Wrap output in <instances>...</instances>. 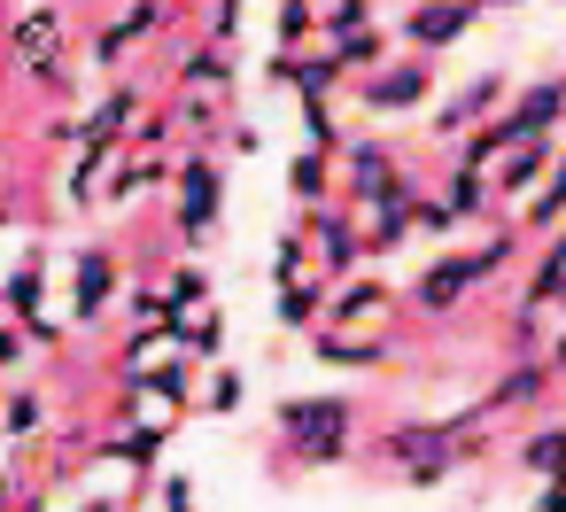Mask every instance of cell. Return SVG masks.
Wrapping results in <instances>:
<instances>
[{
	"mask_svg": "<svg viewBox=\"0 0 566 512\" xmlns=\"http://www.w3.org/2000/svg\"><path fill=\"white\" fill-rule=\"evenodd\" d=\"M349 396H295V404H280V442L303 458V466H334V458H349Z\"/></svg>",
	"mask_w": 566,
	"mask_h": 512,
	"instance_id": "1",
	"label": "cell"
},
{
	"mask_svg": "<svg viewBox=\"0 0 566 512\" xmlns=\"http://www.w3.org/2000/svg\"><path fill=\"white\" fill-rule=\"evenodd\" d=\"M63 40H71L63 9H24V17H17V32H9L17 71H24L32 86H63Z\"/></svg>",
	"mask_w": 566,
	"mask_h": 512,
	"instance_id": "2",
	"label": "cell"
},
{
	"mask_svg": "<svg viewBox=\"0 0 566 512\" xmlns=\"http://www.w3.org/2000/svg\"><path fill=\"white\" fill-rule=\"evenodd\" d=\"M504 257H512V241H504V233H496L489 249H473V257H442V264H427V280L411 288V303H419V311L434 318V311H450V303H458V295H465L473 280H489V272H496Z\"/></svg>",
	"mask_w": 566,
	"mask_h": 512,
	"instance_id": "3",
	"label": "cell"
},
{
	"mask_svg": "<svg viewBox=\"0 0 566 512\" xmlns=\"http://www.w3.org/2000/svg\"><path fill=\"white\" fill-rule=\"evenodd\" d=\"M473 17H481V0H419V9L403 17V40H411L419 55H434V48L465 40V32H473Z\"/></svg>",
	"mask_w": 566,
	"mask_h": 512,
	"instance_id": "4",
	"label": "cell"
},
{
	"mask_svg": "<svg viewBox=\"0 0 566 512\" xmlns=\"http://www.w3.org/2000/svg\"><path fill=\"white\" fill-rule=\"evenodd\" d=\"M218 202H226V171L195 156V164L179 171V241H202V233L218 226Z\"/></svg>",
	"mask_w": 566,
	"mask_h": 512,
	"instance_id": "5",
	"label": "cell"
},
{
	"mask_svg": "<svg viewBox=\"0 0 566 512\" xmlns=\"http://www.w3.org/2000/svg\"><path fill=\"white\" fill-rule=\"evenodd\" d=\"M311 249H318V280H326V288L365 264V233H357L342 210H318V218H311Z\"/></svg>",
	"mask_w": 566,
	"mask_h": 512,
	"instance_id": "6",
	"label": "cell"
},
{
	"mask_svg": "<svg viewBox=\"0 0 566 512\" xmlns=\"http://www.w3.org/2000/svg\"><path fill=\"white\" fill-rule=\"evenodd\" d=\"M357 94H365V109H419V102L434 94V71H427V55H411V63H388V71H373Z\"/></svg>",
	"mask_w": 566,
	"mask_h": 512,
	"instance_id": "7",
	"label": "cell"
},
{
	"mask_svg": "<svg viewBox=\"0 0 566 512\" xmlns=\"http://www.w3.org/2000/svg\"><path fill=\"white\" fill-rule=\"evenodd\" d=\"M109 295H117V257H109V249H86V257H78V280H71V318L94 326V318L109 311Z\"/></svg>",
	"mask_w": 566,
	"mask_h": 512,
	"instance_id": "8",
	"label": "cell"
},
{
	"mask_svg": "<svg viewBox=\"0 0 566 512\" xmlns=\"http://www.w3.org/2000/svg\"><path fill=\"white\" fill-rule=\"evenodd\" d=\"M558 109H566V79H551V86H527V94H520V102H512L496 125H504V133H512V148H520V140L551 133V125H558Z\"/></svg>",
	"mask_w": 566,
	"mask_h": 512,
	"instance_id": "9",
	"label": "cell"
},
{
	"mask_svg": "<svg viewBox=\"0 0 566 512\" xmlns=\"http://www.w3.org/2000/svg\"><path fill=\"white\" fill-rule=\"evenodd\" d=\"M133 109H140V94H133V86H109V94H102V109L78 125V140H86V148H117V140H125V125H133Z\"/></svg>",
	"mask_w": 566,
	"mask_h": 512,
	"instance_id": "10",
	"label": "cell"
},
{
	"mask_svg": "<svg viewBox=\"0 0 566 512\" xmlns=\"http://www.w3.org/2000/svg\"><path fill=\"white\" fill-rule=\"evenodd\" d=\"M311 349H318L326 365H349V373H365V365H380V357H388V342L349 334V326H318V334H311Z\"/></svg>",
	"mask_w": 566,
	"mask_h": 512,
	"instance_id": "11",
	"label": "cell"
},
{
	"mask_svg": "<svg viewBox=\"0 0 566 512\" xmlns=\"http://www.w3.org/2000/svg\"><path fill=\"white\" fill-rule=\"evenodd\" d=\"M373 311H388V288H380V280H349V288H326V318H334V326H365Z\"/></svg>",
	"mask_w": 566,
	"mask_h": 512,
	"instance_id": "12",
	"label": "cell"
},
{
	"mask_svg": "<svg viewBox=\"0 0 566 512\" xmlns=\"http://www.w3.org/2000/svg\"><path fill=\"white\" fill-rule=\"evenodd\" d=\"M496 94H504V79H496V71H481V79H473V86H465L458 102H442V117H434V133H465V125H473V117H481V109H489Z\"/></svg>",
	"mask_w": 566,
	"mask_h": 512,
	"instance_id": "13",
	"label": "cell"
},
{
	"mask_svg": "<svg viewBox=\"0 0 566 512\" xmlns=\"http://www.w3.org/2000/svg\"><path fill=\"white\" fill-rule=\"evenodd\" d=\"M551 164V133H535V140H520V148H504V171H496V195H520V187H535V171Z\"/></svg>",
	"mask_w": 566,
	"mask_h": 512,
	"instance_id": "14",
	"label": "cell"
},
{
	"mask_svg": "<svg viewBox=\"0 0 566 512\" xmlns=\"http://www.w3.org/2000/svg\"><path fill=\"white\" fill-rule=\"evenodd\" d=\"M156 24H164V0H133V17H117L109 40H102V63H125V48H133L140 32H156Z\"/></svg>",
	"mask_w": 566,
	"mask_h": 512,
	"instance_id": "15",
	"label": "cell"
},
{
	"mask_svg": "<svg viewBox=\"0 0 566 512\" xmlns=\"http://www.w3.org/2000/svg\"><path fill=\"white\" fill-rule=\"evenodd\" d=\"M318 311H326V288L318 280H287L280 288V326H318Z\"/></svg>",
	"mask_w": 566,
	"mask_h": 512,
	"instance_id": "16",
	"label": "cell"
},
{
	"mask_svg": "<svg viewBox=\"0 0 566 512\" xmlns=\"http://www.w3.org/2000/svg\"><path fill=\"white\" fill-rule=\"evenodd\" d=\"M520 466H527L535 481H558V473H566V427H543V435L520 450Z\"/></svg>",
	"mask_w": 566,
	"mask_h": 512,
	"instance_id": "17",
	"label": "cell"
},
{
	"mask_svg": "<svg viewBox=\"0 0 566 512\" xmlns=\"http://www.w3.org/2000/svg\"><path fill=\"white\" fill-rule=\"evenodd\" d=\"M109 458H117V466H148V473H156V458H164V427H125V435L109 442Z\"/></svg>",
	"mask_w": 566,
	"mask_h": 512,
	"instance_id": "18",
	"label": "cell"
},
{
	"mask_svg": "<svg viewBox=\"0 0 566 512\" xmlns=\"http://www.w3.org/2000/svg\"><path fill=\"white\" fill-rule=\"evenodd\" d=\"M543 380H551L543 365H520V373H504V380L489 388V411H504V404H535V396H543Z\"/></svg>",
	"mask_w": 566,
	"mask_h": 512,
	"instance_id": "19",
	"label": "cell"
},
{
	"mask_svg": "<svg viewBox=\"0 0 566 512\" xmlns=\"http://www.w3.org/2000/svg\"><path fill=\"white\" fill-rule=\"evenodd\" d=\"M551 295H566V233L551 241V257H543V264H535V280H527V311H535V303H551Z\"/></svg>",
	"mask_w": 566,
	"mask_h": 512,
	"instance_id": "20",
	"label": "cell"
},
{
	"mask_svg": "<svg viewBox=\"0 0 566 512\" xmlns=\"http://www.w3.org/2000/svg\"><path fill=\"white\" fill-rule=\"evenodd\" d=\"M311 32H318V0H280V48L295 55Z\"/></svg>",
	"mask_w": 566,
	"mask_h": 512,
	"instance_id": "21",
	"label": "cell"
},
{
	"mask_svg": "<svg viewBox=\"0 0 566 512\" xmlns=\"http://www.w3.org/2000/svg\"><path fill=\"white\" fill-rule=\"evenodd\" d=\"M365 17H373V0H334V9L318 17V32H326V40H349V32H373Z\"/></svg>",
	"mask_w": 566,
	"mask_h": 512,
	"instance_id": "22",
	"label": "cell"
},
{
	"mask_svg": "<svg viewBox=\"0 0 566 512\" xmlns=\"http://www.w3.org/2000/svg\"><path fill=\"white\" fill-rule=\"evenodd\" d=\"M40 280H48V264H24V272L9 280V311H17V326L40 318Z\"/></svg>",
	"mask_w": 566,
	"mask_h": 512,
	"instance_id": "23",
	"label": "cell"
},
{
	"mask_svg": "<svg viewBox=\"0 0 566 512\" xmlns=\"http://www.w3.org/2000/svg\"><path fill=\"white\" fill-rule=\"evenodd\" d=\"M566 218V156H558V171H551V187L527 202V226H558Z\"/></svg>",
	"mask_w": 566,
	"mask_h": 512,
	"instance_id": "24",
	"label": "cell"
},
{
	"mask_svg": "<svg viewBox=\"0 0 566 512\" xmlns=\"http://www.w3.org/2000/svg\"><path fill=\"white\" fill-rule=\"evenodd\" d=\"M287 187L303 195V202H326V156L311 148V156H295V171H287Z\"/></svg>",
	"mask_w": 566,
	"mask_h": 512,
	"instance_id": "25",
	"label": "cell"
},
{
	"mask_svg": "<svg viewBox=\"0 0 566 512\" xmlns=\"http://www.w3.org/2000/svg\"><path fill=\"white\" fill-rule=\"evenodd\" d=\"M442 210H450V218H473V210H481V171H458V179L442 187Z\"/></svg>",
	"mask_w": 566,
	"mask_h": 512,
	"instance_id": "26",
	"label": "cell"
},
{
	"mask_svg": "<svg viewBox=\"0 0 566 512\" xmlns=\"http://www.w3.org/2000/svg\"><path fill=\"white\" fill-rule=\"evenodd\" d=\"M202 295H210V280H202L195 264H179V272H171V288H164V303H171V311H195Z\"/></svg>",
	"mask_w": 566,
	"mask_h": 512,
	"instance_id": "27",
	"label": "cell"
},
{
	"mask_svg": "<svg viewBox=\"0 0 566 512\" xmlns=\"http://www.w3.org/2000/svg\"><path fill=\"white\" fill-rule=\"evenodd\" d=\"M179 79H187V86H210V94H218V86H226V48H210V55H187V71H179Z\"/></svg>",
	"mask_w": 566,
	"mask_h": 512,
	"instance_id": "28",
	"label": "cell"
},
{
	"mask_svg": "<svg viewBox=\"0 0 566 512\" xmlns=\"http://www.w3.org/2000/svg\"><path fill=\"white\" fill-rule=\"evenodd\" d=\"M287 280H303V241H280L272 249V288H287Z\"/></svg>",
	"mask_w": 566,
	"mask_h": 512,
	"instance_id": "29",
	"label": "cell"
},
{
	"mask_svg": "<svg viewBox=\"0 0 566 512\" xmlns=\"http://www.w3.org/2000/svg\"><path fill=\"white\" fill-rule=\"evenodd\" d=\"M210 411H241V373H210Z\"/></svg>",
	"mask_w": 566,
	"mask_h": 512,
	"instance_id": "30",
	"label": "cell"
},
{
	"mask_svg": "<svg viewBox=\"0 0 566 512\" xmlns=\"http://www.w3.org/2000/svg\"><path fill=\"white\" fill-rule=\"evenodd\" d=\"M9 427L32 435V427H40V396H9Z\"/></svg>",
	"mask_w": 566,
	"mask_h": 512,
	"instance_id": "31",
	"label": "cell"
},
{
	"mask_svg": "<svg viewBox=\"0 0 566 512\" xmlns=\"http://www.w3.org/2000/svg\"><path fill=\"white\" fill-rule=\"evenodd\" d=\"M164 512H195V481H187V473L164 481Z\"/></svg>",
	"mask_w": 566,
	"mask_h": 512,
	"instance_id": "32",
	"label": "cell"
},
{
	"mask_svg": "<svg viewBox=\"0 0 566 512\" xmlns=\"http://www.w3.org/2000/svg\"><path fill=\"white\" fill-rule=\"evenodd\" d=\"M210 32H218V48L241 32V0H218V17H210Z\"/></svg>",
	"mask_w": 566,
	"mask_h": 512,
	"instance_id": "33",
	"label": "cell"
},
{
	"mask_svg": "<svg viewBox=\"0 0 566 512\" xmlns=\"http://www.w3.org/2000/svg\"><path fill=\"white\" fill-rule=\"evenodd\" d=\"M535 512H566V473H558V481H543V497H535Z\"/></svg>",
	"mask_w": 566,
	"mask_h": 512,
	"instance_id": "34",
	"label": "cell"
},
{
	"mask_svg": "<svg viewBox=\"0 0 566 512\" xmlns=\"http://www.w3.org/2000/svg\"><path fill=\"white\" fill-rule=\"evenodd\" d=\"M551 365H558V373H566V334H558V349H551Z\"/></svg>",
	"mask_w": 566,
	"mask_h": 512,
	"instance_id": "35",
	"label": "cell"
},
{
	"mask_svg": "<svg viewBox=\"0 0 566 512\" xmlns=\"http://www.w3.org/2000/svg\"><path fill=\"white\" fill-rule=\"evenodd\" d=\"M481 9H520V0H481Z\"/></svg>",
	"mask_w": 566,
	"mask_h": 512,
	"instance_id": "36",
	"label": "cell"
},
{
	"mask_svg": "<svg viewBox=\"0 0 566 512\" xmlns=\"http://www.w3.org/2000/svg\"><path fill=\"white\" fill-rule=\"evenodd\" d=\"M0 512H9V489H0Z\"/></svg>",
	"mask_w": 566,
	"mask_h": 512,
	"instance_id": "37",
	"label": "cell"
}]
</instances>
